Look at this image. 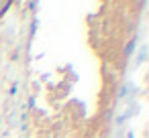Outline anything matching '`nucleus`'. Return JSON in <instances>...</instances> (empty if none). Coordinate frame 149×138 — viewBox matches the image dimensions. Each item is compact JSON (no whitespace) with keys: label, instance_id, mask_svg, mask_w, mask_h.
Returning <instances> with one entry per match:
<instances>
[{"label":"nucleus","instance_id":"20e7f679","mask_svg":"<svg viewBox=\"0 0 149 138\" xmlns=\"http://www.w3.org/2000/svg\"><path fill=\"white\" fill-rule=\"evenodd\" d=\"M125 136H127V138H135V134H133L131 130H127V132H125Z\"/></svg>","mask_w":149,"mask_h":138},{"label":"nucleus","instance_id":"f257e3e1","mask_svg":"<svg viewBox=\"0 0 149 138\" xmlns=\"http://www.w3.org/2000/svg\"><path fill=\"white\" fill-rule=\"evenodd\" d=\"M147 61V45H141L139 51H137V57H135V63H133V69L141 67L143 63Z\"/></svg>","mask_w":149,"mask_h":138},{"label":"nucleus","instance_id":"7ed1b4c3","mask_svg":"<svg viewBox=\"0 0 149 138\" xmlns=\"http://www.w3.org/2000/svg\"><path fill=\"white\" fill-rule=\"evenodd\" d=\"M10 8V2H8V0H4V2H0V16H2L6 10Z\"/></svg>","mask_w":149,"mask_h":138},{"label":"nucleus","instance_id":"f03ea898","mask_svg":"<svg viewBox=\"0 0 149 138\" xmlns=\"http://www.w3.org/2000/svg\"><path fill=\"white\" fill-rule=\"evenodd\" d=\"M135 51H137V37H133L129 43H127V49H125V57H131V55H135Z\"/></svg>","mask_w":149,"mask_h":138}]
</instances>
